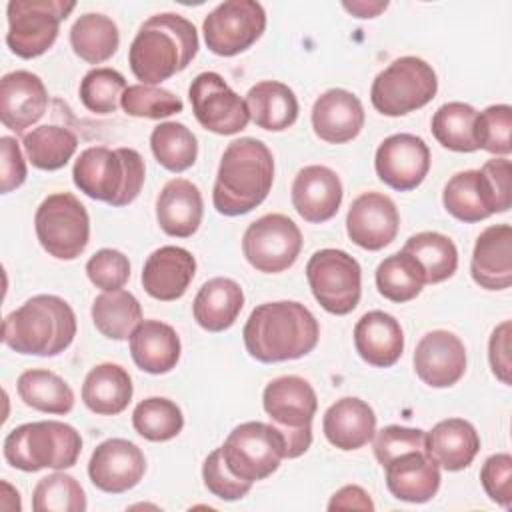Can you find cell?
Returning a JSON list of instances; mask_svg holds the SVG:
<instances>
[{
  "label": "cell",
  "instance_id": "6da1fadb",
  "mask_svg": "<svg viewBox=\"0 0 512 512\" xmlns=\"http://www.w3.org/2000/svg\"><path fill=\"white\" fill-rule=\"evenodd\" d=\"M320 326L300 302H264L248 316L242 338L246 352L264 364L298 360L318 344Z\"/></svg>",
  "mask_w": 512,
  "mask_h": 512
},
{
  "label": "cell",
  "instance_id": "7a4b0ae2",
  "mask_svg": "<svg viewBox=\"0 0 512 512\" xmlns=\"http://www.w3.org/2000/svg\"><path fill=\"white\" fill-rule=\"evenodd\" d=\"M274 182V158L258 138H238L222 154L212 204L224 216H242L260 206Z\"/></svg>",
  "mask_w": 512,
  "mask_h": 512
},
{
  "label": "cell",
  "instance_id": "3957f363",
  "mask_svg": "<svg viewBox=\"0 0 512 512\" xmlns=\"http://www.w3.org/2000/svg\"><path fill=\"white\" fill-rule=\"evenodd\" d=\"M198 52V32L180 14L150 16L136 32L128 64L132 74L148 86H156L182 72Z\"/></svg>",
  "mask_w": 512,
  "mask_h": 512
},
{
  "label": "cell",
  "instance_id": "277c9868",
  "mask_svg": "<svg viewBox=\"0 0 512 512\" xmlns=\"http://www.w3.org/2000/svg\"><path fill=\"white\" fill-rule=\"evenodd\" d=\"M76 336V314L52 294H38L10 312L2 324V340L18 354L58 356Z\"/></svg>",
  "mask_w": 512,
  "mask_h": 512
},
{
  "label": "cell",
  "instance_id": "5b68a950",
  "mask_svg": "<svg viewBox=\"0 0 512 512\" xmlns=\"http://www.w3.org/2000/svg\"><path fill=\"white\" fill-rule=\"evenodd\" d=\"M144 160L134 148L92 146L80 152L72 168V180L80 192L110 206H128L144 184Z\"/></svg>",
  "mask_w": 512,
  "mask_h": 512
},
{
  "label": "cell",
  "instance_id": "8992f818",
  "mask_svg": "<svg viewBox=\"0 0 512 512\" xmlns=\"http://www.w3.org/2000/svg\"><path fill=\"white\" fill-rule=\"evenodd\" d=\"M80 432L58 420L28 422L4 438V458L12 468L22 472H38L42 468L66 470L80 456Z\"/></svg>",
  "mask_w": 512,
  "mask_h": 512
},
{
  "label": "cell",
  "instance_id": "52a82bcc",
  "mask_svg": "<svg viewBox=\"0 0 512 512\" xmlns=\"http://www.w3.org/2000/svg\"><path fill=\"white\" fill-rule=\"evenodd\" d=\"M262 404L286 440V458L302 456L312 444V420L318 408L310 382L300 376L274 378L264 388Z\"/></svg>",
  "mask_w": 512,
  "mask_h": 512
},
{
  "label": "cell",
  "instance_id": "ba28073f",
  "mask_svg": "<svg viewBox=\"0 0 512 512\" xmlns=\"http://www.w3.org/2000/svg\"><path fill=\"white\" fill-rule=\"evenodd\" d=\"M438 90L434 68L416 56L396 58L372 82V106L384 116H404L426 106Z\"/></svg>",
  "mask_w": 512,
  "mask_h": 512
},
{
  "label": "cell",
  "instance_id": "9c48e42d",
  "mask_svg": "<svg viewBox=\"0 0 512 512\" xmlns=\"http://www.w3.org/2000/svg\"><path fill=\"white\" fill-rule=\"evenodd\" d=\"M40 246L58 260H74L88 246L90 218L84 204L70 192H56L42 200L34 214Z\"/></svg>",
  "mask_w": 512,
  "mask_h": 512
},
{
  "label": "cell",
  "instance_id": "30bf717a",
  "mask_svg": "<svg viewBox=\"0 0 512 512\" xmlns=\"http://www.w3.org/2000/svg\"><path fill=\"white\" fill-rule=\"evenodd\" d=\"M76 8L64 0H12L8 2V48L24 58L42 56L58 38L60 22Z\"/></svg>",
  "mask_w": 512,
  "mask_h": 512
},
{
  "label": "cell",
  "instance_id": "8fae6325",
  "mask_svg": "<svg viewBox=\"0 0 512 512\" xmlns=\"http://www.w3.org/2000/svg\"><path fill=\"white\" fill-rule=\"evenodd\" d=\"M222 454L228 468L242 480L258 482L272 476L286 458V440L282 432L270 422H244L236 426L226 442Z\"/></svg>",
  "mask_w": 512,
  "mask_h": 512
},
{
  "label": "cell",
  "instance_id": "7c38bea8",
  "mask_svg": "<svg viewBox=\"0 0 512 512\" xmlns=\"http://www.w3.org/2000/svg\"><path fill=\"white\" fill-rule=\"evenodd\" d=\"M306 278L316 302L330 314H350L362 294V270L356 258L344 250L324 248L310 256Z\"/></svg>",
  "mask_w": 512,
  "mask_h": 512
},
{
  "label": "cell",
  "instance_id": "4fadbf2b",
  "mask_svg": "<svg viewBox=\"0 0 512 512\" xmlns=\"http://www.w3.org/2000/svg\"><path fill=\"white\" fill-rule=\"evenodd\" d=\"M302 232L284 214H266L254 220L242 236V252L252 268L264 274L288 270L300 256Z\"/></svg>",
  "mask_w": 512,
  "mask_h": 512
},
{
  "label": "cell",
  "instance_id": "5bb4252c",
  "mask_svg": "<svg viewBox=\"0 0 512 512\" xmlns=\"http://www.w3.org/2000/svg\"><path fill=\"white\" fill-rule=\"evenodd\" d=\"M266 28V12L256 0H228L218 4L202 24L204 42L218 56L248 50Z\"/></svg>",
  "mask_w": 512,
  "mask_h": 512
},
{
  "label": "cell",
  "instance_id": "9a60e30c",
  "mask_svg": "<svg viewBox=\"0 0 512 512\" xmlns=\"http://www.w3.org/2000/svg\"><path fill=\"white\" fill-rule=\"evenodd\" d=\"M188 98L200 126L214 134H238L250 122L246 100H242L216 72L198 74L188 88Z\"/></svg>",
  "mask_w": 512,
  "mask_h": 512
},
{
  "label": "cell",
  "instance_id": "2e32d148",
  "mask_svg": "<svg viewBox=\"0 0 512 512\" xmlns=\"http://www.w3.org/2000/svg\"><path fill=\"white\" fill-rule=\"evenodd\" d=\"M374 166L386 186L408 192L424 182L430 170V150L420 136L392 134L378 146Z\"/></svg>",
  "mask_w": 512,
  "mask_h": 512
},
{
  "label": "cell",
  "instance_id": "e0dca14e",
  "mask_svg": "<svg viewBox=\"0 0 512 512\" xmlns=\"http://www.w3.org/2000/svg\"><path fill=\"white\" fill-rule=\"evenodd\" d=\"M146 472L142 450L124 438H110L98 444L88 462L92 484L108 494H122L134 488Z\"/></svg>",
  "mask_w": 512,
  "mask_h": 512
},
{
  "label": "cell",
  "instance_id": "ac0fdd59",
  "mask_svg": "<svg viewBox=\"0 0 512 512\" xmlns=\"http://www.w3.org/2000/svg\"><path fill=\"white\" fill-rule=\"evenodd\" d=\"M400 226V214L392 198L380 192L360 194L346 214V232L350 240L370 252L388 246Z\"/></svg>",
  "mask_w": 512,
  "mask_h": 512
},
{
  "label": "cell",
  "instance_id": "d6986e66",
  "mask_svg": "<svg viewBox=\"0 0 512 512\" xmlns=\"http://www.w3.org/2000/svg\"><path fill=\"white\" fill-rule=\"evenodd\" d=\"M414 370L432 388H450L466 372V348L448 330H432L420 338L414 350Z\"/></svg>",
  "mask_w": 512,
  "mask_h": 512
},
{
  "label": "cell",
  "instance_id": "ffe728a7",
  "mask_svg": "<svg viewBox=\"0 0 512 512\" xmlns=\"http://www.w3.org/2000/svg\"><path fill=\"white\" fill-rule=\"evenodd\" d=\"M48 106V92L40 76L28 70H14L0 80V120L20 134L36 124Z\"/></svg>",
  "mask_w": 512,
  "mask_h": 512
},
{
  "label": "cell",
  "instance_id": "44dd1931",
  "mask_svg": "<svg viewBox=\"0 0 512 512\" xmlns=\"http://www.w3.org/2000/svg\"><path fill=\"white\" fill-rule=\"evenodd\" d=\"M340 176L322 164L304 166L292 182V206L312 224H322L336 216L342 204Z\"/></svg>",
  "mask_w": 512,
  "mask_h": 512
},
{
  "label": "cell",
  "instance_id": "7402d4cb",
  "mask_svg": "<svg viewBox=\"0 0 512 512\" xmlns=\"http://www.w3.org/2000/svg\"><path fill=\"white\" fill-rule=\"evenodd\" d=\"M196 274L194 256L180 246H162L154 250L142 268V286L148 296L172 302L186 294Z\"/></svg>",
  "mask_w": 512,
  "mask_h": 512
},
{
  "label": "cell",
  "instance_id": "603a6c76",
  "mask_svg": "<svg viewBox=\"0 0 512 512\" xmlns=\"http://www.w3.org/2000/svg\"><path fill=\"white\" fill-rule=\"evenodd\" d=\"M364 126V108L356 94L344 88H330L312 106L314 134L328 144L354 140Z\"/></svg>",
  "mask_w": 512,
  "mask_h": 512
},
{
  "label": "cell",
  "instance_id": "cb8c5ba5",
  "mask_svg": "<svg viewBox=\"0 0 512 512\" xmlns=\"http://www.w3.org/2000/svg\"><path fill=\"white\" fill-rule=\"evenodd\" d=\"M470 274L486 290H506L512 284L510 224H494L480 232L470 260Z\"/></svg>",
  "mask_w": 512,
  "mask_h": 512
},
{
  "label": "cell",
  "instance_id": "d4e9b609",
  "mask_svg": "<svg viewBox=\"0 0 512 512\" xmlns=\"http://www.w3.org/2000/svg\"><path fill=\"white\" fill-rule=\"evenodd\" d=\"M386 486L398 500L422 504L436 496L440 488V466L426 450H410L386 466Z\"/></svg>",
  "mask_w": 512,
  "mask_h": 512
},
{
  "label": "cell",
  "instance_id": "484cf974",
  "mask_svg": "<svg viewBox=\"0 0 512 512\" xmlns=\"http://www.w3.org/2000/svg\"><path fill=\"white\" fill-rule=\"evenodd\" d=\"M354 346L370 366L390 368L400 360L404 350L402 326L382 310L366 312L354 326Z\"/></svg>",
  "mask_w": 512,
  "mask_h": 512
},
{
  "label": "cell",
  "instance_id": "4316f807",
  "mask_svg": "<svg viewBox=\"0 0 512 512\" xmlns=\"http://www.w3.org/2000/svg\"><path fill=\"white\" fill-rule=\"evenodd\" d=\"M326 440L338 450H358L376 434V414L360 398L346 396L336 400L322 418Z\"/></svg>",
  "mask_w": 512,
  "mask_h": 512
},
{
  "label": "cell",
  "instance_id": "83f0119b",
  "mask_svg": "<svg viewBox=\"0 0 512 512\" xmlns=\"http://www.w3.org/2000/svg\"><path fill=\"white\" fill-rule=\"evenodd\" d=\"M204 202L196 184L186 178H172L156 200V220L168 236L188 238L202 222Z\"/></svg>",
  "mask_w": 512,
  "mask_h": 512
},
{
  "label": "cell",
  "instance_id": "f1b7e54d",
  "mask_svg": "<svg viewBox=\"0 0 512 512\" xmlns=\"http://www.w3.org/2000/svg\"><path fill=\"white\" fill-rule=\"evenodd\" d=\"M478 450L480 436L464 418L440 420L430 432H426V454L448 472L468 468Z\"/></svg>",
  "mask_w": 512,
  "mask_h": 512
},
{
  "label": "cell",
  "instance_id": "f546056e",
  "mask_svg": "<svg viewBox=\"0 0 512 512\" xmlns=\"http://www.w3.org/2000/svg\"><path fill=\"white\" fill-rule=\"evenodd\" d=\"M134 364L148 374H166L180 360V338L170 324L142 320L130 336Z\"/></svg>",
  "mask_w": 512,
  "mask_h": 512
},
{
  "label": "cell",
  "instance_id": "4dcf8cb0",
  "mask_svg": "<svg viewBox=\"0 0 512 512\" xmlns=\"http://www.w3.org/2000/svg\"><path fill=\"white\" fill-rule=\"evenodd\" d=\"M244 306V292L240 284L226 276H216L202 284L198 290L192 314L198 326L208 332L228 330Z\"/></svg>",
  "mask_w": 512,
  "mask_h": 512
},
{
  "label": "cell",
  "instance_id": "1f68e13d",
  "mask_svg": "<svg viewBox=\"0 0 512 512\" xmlns=\"http://www.w3.org/2000/svg\"><path fill=\"white\" fill-rule=\"evenodd\" d=\"M442 204L460 222H480L498 214L490 184L480 170L454 174L442 192Z\"/></svg>",
  "mask_w": 512,
  "mask_h": 512
},
{
  "label": "cell",
  "instance_id": "d6a6232c",
  "mask_svg": "<svg viewBox=\"0 0 512 512\" xmlns=\"http://www.w3.org/2000/svg\"><path fill=\"white\" fill-rule=\"evenodd\" d=\"M132 378L120 366L104 362L94 366L82 384V402L100 416H116L124 412L132 400Z\"/></svg>",
  "mask_w": 512,
  "mask_h": 512
},
{
  "label": "cell",
  "instance_id": "836d02e7",
  "mask_svg": "<svg viewBox=\"0 0 512 512\" xmlns=\"http://www.w3.org/2000/svg\"><path fill=\"white\" fill-rule=\"evenodd\" d=\"M246 106L250 120L258 128L270 132H282L298 118L296 94L284 82L276 80L254 84L246 94Z\"/></svg>",
  "mask_w": 512,
  "mask_h": 512
},
{
  "label": "cell",
  "instance_id": "e575fe53",
  "mask_svg": "<svg viewBox=\"0 0 512 512\" xmlns=\"http://www.w3.org/2000/svg\"><path fill=\"white\" fill-rule=\"evenodd\" d=\"M120 44L118 26L112 18L88 12L82 14L70 28V46L78 58L88 64H100L114 56Z\"/></svg>",
  "mask_w": 512,
  "mask_h": 512
},
{
  "label": "cell",
  "instance_id": "d590c367",
  "mask_svg": "<svg viewBox=\"0 0 512 512\" xmlns=\"http://www.w3.org/2000/svg\"><path fill=\"white\" fill-rule=\"evenodd\" d=\"M92 322L110 340H126L142 322V308L128 290L102 292L92 302Z\"/></svg>",
  "mask_w": 512,
  "mask_h": 512
},
{
  "label": "cell",
  "instance_id": "8d00e7d4",
  "mask_svg": "<svg viewBox=\"0 0 512 512\" xmlns=\"http://www.w3.org/2000/svg\"><path fill=\"white\" fill-rule=\"evenodd\" d=\"M16 390L20 400L46 414H68L74 408L72 388L54 372L32 368L18 376Z\"/></svg>",
  "mask_w": 512,
  "mask_h": 512
},
{
  "label": "cell",
  "instance_id": "74e56055",
  "mask_svg": "<svg viewBox=\"0 0 512 512\" xmlns=\"http://www.w3.org/2000/svg\"><path fill=\"white\" fill-rule=\"evenodd\" d=\"M422 268L426 284H438L454 276L458 268L456 244L440 232H418L402 248Z\"/></svg>",
  "mask_w": 512,
  "mask_h": 512
},
{
  "label": "cell",
  "instance_id": "f35d334b",
  "mask_svg": "<svg viewBox=\"0 0 512 512\" xmlns=\"http://www.w3.org/2000/svg\"><path fill=\"white\" fill-rule=\"evenodd\" d=\"M22 146L34 168L52 172L68 164L78 148V138L64 126L46 124L26 132Z\"/></svg>",
  "mask_w": 512,
  "mask_h": 512
},
{
  "label": "cell",
  "instance_id": "ab89813d",
  "mask_svg": "<svg viewBox=\"0 0 512 512\" xmlns=\"http://www.w3.org/2000/svg\"><path fill=\"white\" fill-rule=\"evenodd\" d=\"M426 284L420 264L404 250L384 258L376 268V288L390 302L414 300Z\"/></svg>",
  "mask_w": 512,
  "mask_h": 512
},
{
  "label": "cell",
  "instance_id": "60d3db41",
  "mask_svg": "<svg viewBox=\"0 0 512 512\" xmlns=\"http://www.w3.org/2000/svg\"><path fill=\"white\" fill-rule=\"evenodd\" d=\"M150 148L160 166L170 172L188 170L198 156V140L180 122H162L150 134Z\"/></svg>",
  "mask_w": 512,
  "mask_h": 512
},
{
  "label": "cell",
  "instance_id": "b9f144b4",
  "mask_svg": "<svg viewBox=\"0 0 512 512\" xmlns=\"http://www.w3.org/2000/svg\"><path fill=\"white\" fill-rule=\"evenodd\" d=\"M476 110L464 102L442 104L432 116V134L448 150L454 152H476L474 140Z\"/></svg>",
  "mask_w": 512,
  "mask_h": 512
},
{
  "label": "cell",
  "instance_id": "7bdbcfd3",
  "mask_svg": "<svg viewBox=\"0 0 512 512\" xmlns=\"http://www.w3.org/2000/svg\"><path fill=\"white\" fill-rule=\"evenodd\" d=\"M132 426L142 438L150 442H166L182 432L184 416L176 402L152 396L134 408Z\"/></svg>",
  "mask_w": 512,
  "mask_h": 512
},
{
  "label": "cell",
  "instance_id": "ee69618b",
  "mask_svg": "<svg viewBox=\"0 0 512 512\" xmlns=\"http://www.w3.org/2000/svg\"><path fill=\"white\" fill-rule=\"evenodd\" d=\"M32 508L34 512H84L86 494L74 476L54 472L34 486Z\"/></svg>",
  "mask_w": 512,
  "mask_h": 512
},
{
  "label": "cell",
  "instance_id": "f6af8a7d",
  "mask_svg": "<svg viewBox=\"0 0 512 512\" xmlns=\"http://www.w3.org/2000/svg\"><path fill=\"white\" fill-rule=\"evenodd\" d=\"M126 78L114 68H92L80 80V100L82 104L96 114H112L116 112L122 94L126 90Z\"/></svg>",
  "mask_w": 512,
  "mask_h": 512
},
{
  "label": "cell",
  "instance_id": "bcb514c9",
  "mask_svg": "<svg viewBox=\"0 0 512 512\" xmlns=\"http://www.w3.org/2000/svg\"><path fill=\"white\" fill-rule=\"evenodd\" d=\"M120 104L128 116L150 118V120L168 118L172 114L182 112L184 108L182 100L174 92L158 86H148V84L128 86L122 94Z\"/></svg>",
  "mask_w": 512,
  "mask_h": 512
},
{
  "label": "cell",
  "instance_id": "7dc6e473",
  "mask_svg": "<svg viewBox=\"0 0 512 512\" xmlns=\"http://www.w3.org/2000/svg\"><path fill=\"white\" fill-rule=\"evenodd\" d=\"M510 132H512V108L508 104H492L480 114H476L474 140L478 148L506 158L512 152Z\"/></svg>",
  "mask_w": 512,
  "mask_h": 512
},
{
  "label": "cell",
  "instance_id": "c3c4849f",
  "mask_svg": "<svg viewBox=\"0 0 512 512\" xmlns=\"http://www.w3.org/2000/svg\"><path fill=\"white\" fill-rule=\"evenodd\" d=\"M202 480L208 492L222 500H240L252 490V482L238 478L226 464L222 446L212 450L202 464Z\"/></svg>",
  "mask_w": 512,
  "mask_h": 512
},
{
  "label": "cell",
  "instance_id": "681fc988",
  "mask_svg": "<svg viewBox=\"0 0 512 512\" xmlns=\"http://www.w3.org/2000/svg\"><path fill=\"white\" fill-rule=\"evenodd\" d=\"M86 274L104 292L120 290L130 278V262L120 250L102 248L86 262Z\"/></svg>",
  "mask_w": 512,
  "mask_h": 512
},
{
  "label": "cell",
  "instance_id": "f907efd6",
  "mask_svg": "<svg viewBox=\"0 0 512 512\" xmlns=\"http://www.w3.org/2000/svg\"><path fill=\"white\" fill-rule=\"evenodd\" d=\"M374 456L376 460L386 466L396 456L410 452V450H426V432L420 428H406V426H386L374 436Z\"/></svg>",
  "mask_w": 512,
  "mask_h": 512
},
{
  "label": "cell",
  "instance_id": "816d5d0a",
  "mask_svg": "<svg viewBox=\"0 0 512 512\" xmlns=\"http://www.w3.org/2000/svg\"><path fill=\"white\" fill-rule=\"evenodd\" d=\"M480 482L488 498L504 508L512 502V456L506 452L486 458L480 470Z\"/></svg>",
  "mask_w": 512,
  "mask_h": 512
},
{
  "label": "cell",
  "instance_id": "f5cc1de1",
  "mask_svg": "<svg viewBox=\"0 0 512 512\" xmlns=\"http://www.w3.org/2000/svg\"><path fill=\"white\" fill-rule=\"evenodd\" d=\"M0 190L2 194H8L16 188H20L28 176L26 162L20 152L18 142L12 136L0 138Z\"/></svg>",
  "mask_w": 512,
  "mask_h": 512
},
{
  "label": "cell",
  "instance_id": "db71d44e",
  "mask_svg": "<svg viewBox=\"0 0 512 512\" xmlns=\"http://www.w3.org/2000/svg\"><path fill=\"white\" fill-rule=\"evenodd\" d=\"M480 172L486 176L498 214L506 212L512 204V168H510V160L500 156V158H492L488 162H484V166L480 168Z\"/></svg>",
  "mask_w": 512,
  "mask_h": 512
},
{
  "label": "cell",
  "instance_id": "11a10c76",
  "mask_svg": "<svg viewBox=\"0 0 512 512\" xmlns=\"http://www.w3.org/2000/svg\"><path fill=\"white\" fill-rule=\"evenodd\" d=\"M510 330H512L510 320H504L502 324H498L494 328L490 342H488L490 368L502 384H510V370H512V366H510Z\"/></svg>",
  "mask_w": 512,
  "mask_h": 512
},
{
  "label": "cell",
  "instance_id": "9f6ffc18",
  "mask_svg": "<svg viewBox=\"0 0 512 512\" xmlns=\"http://www.w3.org/2000/svg\"><path fill=\"white\" fill-rule=\"evenodd\" d=\"M328 510H374V502L370 500L368 492L356 484H348L334 492L328 502Z\"/></svg>",
  "mask_w": 512,
  "mask_h": 512
},
{
  "label": "cell",
  "instance_id": "6f0895ef",
  "mask_svg": "<svg viewBox=\"0 0 512 512\" xmlns=\"http://www.w3.org/2000/svg\"><path fill=\"white\" fill-rule=\"evenodd\" d=\"M350 14H354L356 18H374V16H378L382 10H386L388 8V2L384 0V2H364V0H360V2H344L342 4Z\"/></svg>",
  "mask_w": 512,
  "mask_h": 512
}]
</instances>
